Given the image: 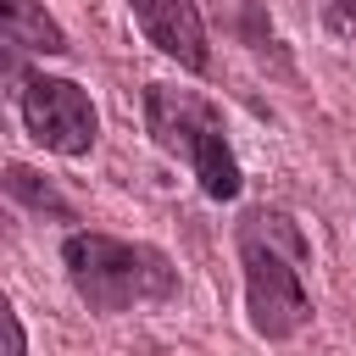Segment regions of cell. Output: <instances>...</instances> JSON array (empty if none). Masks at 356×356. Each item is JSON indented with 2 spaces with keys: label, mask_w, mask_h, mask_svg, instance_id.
<instances>
[{
  "label": "cell",
  "mask_w": 356,
  "mask_h": 356,
  "mask_svg": "<svg viewBox=\"0 0 356 356\" xmlns=\"http://www.w3.org/2000/svg\"><path fill=\"white\" fill-rule=\"evenodd\" d=\"M239 267H245V317L261 339H295L312 323V289L306 261L312 239L284 206H250L234 228Z\"/></svg>",
  "instance_id": "obj_1"
},
{
  "label": "cell",
  "mask_w": 356,
  "mask_h": 356,
  "mask_svg": "<svg viewBox=\"0 0 356 356\" xmlns=\"http://www.w3.org/2000/svg\"><path fill=\"white\" fill-rule=\"evenodd\" d=\"M61 267H67V284L78 289V300L106 317L167 300L178 289V267L156 245H134V239H111V234H67Z\"/></svg>",
  "instance_id": "obj_2"
},
{
  "label": "cell",
  "mask_w": 356,
  "mask_h": 356,
  "mask_svg": "<svg viewBox=\"0 0 356 356\" xmlns=\"http://www.w3.org/2000/svg\"><path fill=\"white\" fill-rule=\"evenodd\" d=\"M145 128L167 156L189 161L206 200H234L245 189L239 161L228 150V122L206 95L172 89V83H145Z\"/></svg>",
  "instance_id": "obj_3"
},
{
  "label": "cell",
  "mask_w": 356,
  "mask_h": 356,
  "mask_svg": "<svg viewBox=\"0 0 356 356\" xmlns=\"http://www.w3.org/2000/svg\"><path fill=\"white\" fill-rule=\"evenodd\" d=\"M17 111H22V128H28L44 150H56V156H89V150H95L100 117H95V100H89L72 78L28 72L22 89H17Z\"/></svg>",
  "instance_id": "obj_4"
},
{
  "label": "cell",
  "mask_w": 356,
  "mask_h": 356,
  "mask_svg": "<svg viewBox=\"0 0 356 356\" xmlns=\"http://www.w3.org/2000/svg\"><path fill=\"white\" fill-rule=\"evenodd\" d=\"M139 33L167 56L178 61L184 72H206L211 67V50H206V17L195 0H128Z\"/></svg>",
  "instance_id": "obj_5"
},
{
  "label": "cell",
  "mask_w": 356,
  "mask_h": 356,
  "mask_svg": "<svg viewBox=\"0 0 356 356\" xmlns=\"http://www.w3.org/2000/svg\"><path fill=\"white\" fill-rule=\"evenodd\" d=\"M6 44L11 56H61L67 33L39 0H6Z\"/></svg>",
  "instance_id": "obj_6"
},
{
  "label": "cell",
  "mask_w": 356,
  "mask_h": 356,
  "mask_svg": "<svg viewBox=\"0 0 356 356\" xmlns=\"http://www.w3.org/2000/svg\"><path fill=\"white\" fill-rule=\"evenodd\" d=\"M6 195H11V200H22V206H33V211L72 217V206H67V200H61V195H56V189L39 178V172H28L22 161H11V167H6Z\"/></svg>",
  "instance_id": "obj_7"
},
{
  "label": "cell",
  "mask_w": 356,
  "mask_h": 356,
  "mask_svg": "<svg viewBox=\"0 0 356 356\" xmlns=\"http://www.w3.org/2000/svg\"><path fill=\"white\" fill-rule=\"evenodd\" d=\"M323 11H328L334 28H350L356 22V0H323Z\"/></svg>",
  "instance_id": "obj_8"
},
{
  "label": "cell",
  "mask_w": 356,
  "mask_h": 356,
  "mask_svg": "<svg viewBox=\"0 0 356 356\" xmlns=\"http://www.w3.org/2000/svg\"><path fill=\"white\" fill-rule=\"evenodd\" d=\"M6 334H11V356H22V345H28V339H22V317H17L11 306H6Z\"/></svg>",
  "instance_id": "obj_9"
}]
</instances>
